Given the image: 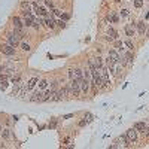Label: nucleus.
<instances>
[{
  "instance_id": "7c9ffc66",
  "label": "nucleus",
  "mask_w": 149,
  "mask_h": 149,
  "mask_svg": "<svg viewBox=\"0 0 149 149\" xmlns=\"http://www.w3.org/2000/svg\"><path fill=\"white\" fill-rule=\"evenodd\" d=\"M57 24H58V27H61V28H66V21H63V20H60V21H57Z\"/></svg>"
},
{
  "instance_id": "473e14b6",
  "label": "nucleus",
  "mask_w": 149,
  "mask_h": 149,
  "mask_svg": "<svg viewBox=\"0 0 149 149\" xmlns=\"http://www.w3.org/2000/svg\"><path fill=\"white\" fill-rule=\"evenodd\" d=\"M142 134H143L145 137H149V127H145V130L142 131Z\"/></svg>"
},
{
  "instance_id": "c756f323",
  "label": "nucleus",
  "mask_w": 149,
  "mask_h": 149,
  "mask_svg": "<svg viewBox=\"0 0 149 149\" xmlns=\"http://www.w3.org/2000/svg\"><path fill=\"white\" fill-rule=\"evenodd\" d=\"M143 0H134V8H142Z\"/></svg>"
},
{
  "instance_id": "2eb2a0df",
  "label": "nucleus",
  "mask_w": 149,
  "mask_h": 149,
  "mask_svg": "<svg viewBox=\"0 0 149 149\" xmlns=\"http://www.w3.org/2000/svg\"><path fill=\"white\" fill-rule=\"evenodd\" d=\"M107 54H109V57L112 58V60H113L115 63H119V58H121V54H118V52H116L115 49H109V52H107Z\"/></svg>"
},
{
  "instance_id": "bb28decb",
  "label": "nucleus",
  "mask_w": 149,
  "mask_h": 149,
  "mask_svg": "<svg viewBox=\"0 0 149 149\" xmlns=\"http://www.w3.org/2000/svg\"><path fill=\"white\" fill-rule=\"evenodd\" d=\"M46 85H48L46 79H42V80H40V84H39V90H43V88H46Z\"/></svg>"
},
{
  "instance_id": "4468645a",
  "label": "nucleus",
  "mask_w": 149,
  "mask_h": 149,
  "mask_svg": "<svg viewBox=\"0 0 149 149\" xmlns=\"http://www.w3.org/2000/svg\"><path fill=\"white\" fill-rule=\"evenodd\" d=\"M33 21H35V15H28V16H24V27H33Z\"/></svg>"
},
{
  "instance_id": "f03ea898",
  "label": "nucleus",
  "mask_w": 149,
  "mask_h": 149,
  "mask_svg": "<svg viewBox=\"0 0 149 149\" xmlns=\"http://www.w3.org/2000/svg\"><path fill=\"white\" fill-rule=\"evenodd\" d=\"M0 52L8 57H12V55H15V46L9 45V43H3V45H0Z\"/></svg>"
},
{
  "instance_id": "58836bf2",
  "label": "nucleus",
  "mask_w": 149,
  "mask_h": 149,
  "mask_svg": "<svg viewBox=\"0 0 149 149\" xmlns=\"http://www.w3.org/2000/svg\"><path fill=\"white\" fill-rule=\"evenodd\" d=\"M87 122H88L87 119H82V121H79V127H85V125H87Z\"/></svg>"
},
{
  "instance_id": "b1692460",
  "label": "nucleus",
  "mask_w": 149,
  "mask_h": 149,
  "mask_svg": "<svg viewBox=\"0 0 149 149\" xmlns=\"http://www.w3.org/2000/svg\"><path fill=\"white\" fill-rule=\"evenodd\" d=\"M58 85H60L58 80H52L51 82V91H58Z\"/></svg>"
},
{
  "instance_id": "9d476101",
  "label": "nucleus",
  "mask_w": 149,
  "mask_h": 149,
  "mask_svg": "<svg viewBox=\"0 0 149 149\" xmlns=\"http://www.w3.org/2000/svg\"><path fill=\"white\" fill-rule=\"evenodd\" d=\"M0 70L5 72V73H11V72H15V67H13L12 63H5V64L0 66Z\"/></svg>"
},
{
  "instance_id": "423d86ee",
  "label": "nucleus",
  "mask_w": 149,
  "mask_h": 149,
  "mask_svg": "<svg viewBox=\"0 0 149 149\" xmlns=\"http://www.w3.org/2000/svg\"><path fill=\"white\" fill-rule=\"evenodd\" d=\"M12 25H13V30H23L24 23L20 16H12Z\"/></svg>"
},
{
  "instance_id": "f257e3e1",
  "label": "nucleus",
  "mask_w": 149,
  "mask_h": 149,
  "mask_svg": "<svg viewBox=\"0 0 149 149\" xmlns=\"http://www.w3.org/2000/svg\"><path fill=\"white\" fill-rule=\"evenodd\" d=\"M24 36L23 30H13V31H11V33H8L6 35V40H8V43L12 46H16L20 45V42H21V37Z\"/></svg>"
},
{
  "instance_id": "ddd939ff",
  "label": "nucleus",
  "mask_w": 149,
  "mask_h": 149,
  "mask_svg": "<svg viewBox=\"0 0 149 149\" xmlns=\"http://www.w3.org/2000/svg\"><path fill=\"white\" fill-rule=\"evenodd\" d=\"M45 25L48 27V28H55V25H57V23H55V20L54 18H49V15L48 16H45Z\"/></svg>"
},
{
  "instance_id": "c9c22d12",
  "label": "nucleus",
  "mask_w": 149,
  "mask_h": 149,
  "mask_svg": "<svg viewBox=\"0 0 149 149\" xmlns=\"http://www.w3.org/2000/svg\"><path fill=\"white\" fill-rule=\"evenodd\" d=\"M69 18H70L69 13H61V20H63V21H67Z\"/></svg>"
},
{
  "instance_id": "c03bdc74",
  "label": "nucleus",
  "mask_w": 149,
  "mask_h": 149,
  "mask_svg": "<svg viewBox=\"0 0 149 149\" xmlns=\"http://www.w3.org/2000/svg\"><path fill=\"white\" fill-rule=\"evenodd\" d=\"M0 131H2V127H0Z\"/></svg>"
},
{
  "instance_id": "f3484780",
  "label": "nucleus",
  "mask_w": 149,
  "mask_h": 149,
  "mask_svg": "<svg viewBox=\"0 0 149 149\" xmlns=\"http://www.w3.org/2000/svg\"><path fill=\"white\" fill-rule=\"evenodd\" d=\"M75 80H82L84 79V69H75Z\"/></svg>"
},
{
  "instance_id": "6e6552de",
  "label": "nucleus",
  "mask_w": 149,
  "mask_h": 149,
  "mask_svg": "<svg viewBox=\"0 0 149 149\" xmlns=\"http://www.w3.org/2000/svg\"><path fill=\"white\" fill-rule=\"evenodd\" d=\"M90 85H91L90 80L82 79L80 80V92H82V94H88V91H90Z\"/></svg>"
},
{
  "instance_id": "39448f33",
  "label": "nucleus",
  "mask_w": 149,
  "mask_h": 149,
  "mask_svg": "<svg viewBox=\"0 0 149 149\" xmlns=\"http://www.w3.org/2000/svg\"><path fill=\"white\" fill-rule=\"evenodd\" d=\"M124 30H125V35L128 36V37H134V35H136V24H127L125 27H124Z\"/></svg>"
},
{
  "instance_id": "4c0bfd02",
  "label": "nucleus",
  "mask_w": 149,
  "mask_h": 149,
  "mask_svg": "<svg viewBox=\"0 0 149 149\" xmlns=\"http://www.w3.org/2000/svg\"><path fill=\"white\" fill-rule=\"evenodd\" d=\"M52 12H54L55 16H61V11H60V9H52Z\"/></svg>"
},
{
  "instance_id": "dca6fc26",
  "label": "nucleus",
  "mask_w": 149,
  "mask_h": 149,
  "mask_svg": "<svg viewBox=\"0 0 149 149\" xmlns=\"http://www.w3.org/2000/svg\"><path fill=\"white\" fill-rule=\"evenodd\" d=\"M136 27H137V31L140 35H145V31H146V23L145 21H139L136 24Z\"/></svg>"
},
{
  "instance_id": "aec40b11",
  "label": "nucleus",
  "mask_w": 149,
  "mask_h": 149,
  "mask_svg": "<svg viewBox=\"0 0 149 149\" xmlns=\"http://www.w3.org/2000/svg\"><path fill=\"white\" fill-rule=\"evenodd\" d=\"M36 82H37V78H36V76H35V78H31V79L27 82V90H28V91H30V90L36 85Z\"/></svg>"
},
{
  "instance_id": "f8f14e48",
  "label": "nucleus",
  "mask_w": 149,
  "mask_h": 149,
  "mask_svg": "<svg viewBox=\"0 0 149 149\" xmlns=\"http://www.w3.org/2000/svg\"><path fill=\"white\" fill-rule=\"evenodd\" d=\"M116 143H119V146H130V140L127 139V136L124 134V136H119V137L116 139Z\"/></svg>"
},
{
  "instance_id": "2f4dec72",
  "label": "nucleus",
  "mask_w": 149,
  "mask_h": 149,
  "mask_svg": "<svg viewBox=\"0 0 149 149\" xmlns=\"http://www.w3.org/2000/svg\"><path fill=\"white\" fill-rule=\"evenodd\" d=\"M124 43H125V45L128 46V49H130V51H133V49H134V45H133V43H131V42H130V40H125V42H124Z\"/></svg>"
},
{
  "instance_id": "a878e982",
  "label": "nucleus",
  "mask_w": 149,
  "mask_h": 149,
  "mask_svg": "<svg viewBox=\"0 0 149 149\" xmlns=\"http://www.w3.org/2000/svg\"><path fill=\"white\" fill-rule=\"evenodd\" d=\"M109 36H112L113 39H118V37H119V36H118V33L115 31L113 28H109Z\"/></svg>"
},
{
  "instance_id": "a211bd4d",
  "label": "nucleus",
  "mask_w": 149,
  "mask_h": 149,
  "mask_svg": "<svg viewBox=\"0 0 149 149\" xmlns=\"http://www.w3.org/2000/svg\"><path fill=\"white\" fill-rule=\"evenodd\" d=\"M113 48L118 49V52H119V54H124V42H121V40L113 42Z\"/></svg>"
},
{
  "instance_id": "37998d69",
  "label": "nucleus",
  "mask_w": 149,
  "mask_h": 149,
  "mask_svg": "<svg viewBox=\"0 0 149 149\" xmlns=\"http://www.w3.org/2000/svg\"><path fill=\"white\" fill-rule=\"evenodd\" d=\"M115 2H121V0H115Z\"/></svg>"
},
{
  "instance_id": "0eeeda50",
  "label": "nucleus",
  "mask_w": 149,
  "mask_h": 149,
  "mask_svg": "<svg viewBox=\"0 0 149 149\" xmlns=\"http://www.w3.org/2000/svg\"><path fill=\"white\" fill-rule=\"evenodd\" d=\"M42 97H43V94H42V91L39 90V91H36V92H33L31 95H30V102H35V103H40L42 102Z\"/></svg>"
},
{
  "instance_id": "5701e85b",
  "label": "nucleus",
  "mask_w": 149,
  "mask_h": 149,
  "mask_svg": "<svg viewBox=\"0 0 149 149\" xmlns=\"http://www.w3.org/2000/svg\"><path fill=\"white\" fill-rule=\"evenodd\" d=\"M42 23H43V20H42V18H36V16H35V21H33V27H35V28H39Z\"/></svg>"
},
{
  "instance_id": "c85d7f7f",
  "label": "nucleus",
  "mask_w": 149,
  "mask_h": 149,
  "mask_svg": "<svg viewBox=\"0 0 149 149\" xmlns=\"http://www.w3.org/2000/svg\"><path fill=\"white\" fill-rule=\"evenodd\" d=\"M45 5L48 8H51V9H54V2L52 0H45Z\"/></svg>"
},
{
  "instance_id": "7ed1b4c3",
  "label": "nucleus",
  "mask_w": 149,
  "mask_h": 149,
  "mask_svg": "<svg viewBox=\"0 0 149 149\" xmlns=\"http://www.w3.org/2000/svg\"><path fill=\"white\" fill-rule=\"evenodd\" d=\"M70 87L73 90V97H79L80 94V82L79 80H75V79H70Z\"/></svg>"
},
{
  "instance_id": "79ce46f5",
  "label": "nucleus",
  "mask_w": 149,
  "mask_h": 149,
  "mask_svg": "<svg viewBox=\"0 0 149 149\" xmlns=\"http://www.w3.org/2000/svg\"><path fill=\"white\" fill-rule=\"evenodd\" d=\"M106 40H109V42H113L115 39L112 37V36H106Z\"/></svg>"
},
{
  "instance_id": "6ab92c4d",
  "label": "nucleus",
  "mask_w": 149,
  "mask_h": 149,
  "mask_svg": "<svg viewBox=\"0 0 149 149\" xmlns=\"http://www.w3.org/2000/svg\"><path fill=\"white\" fill-rule=\"evenodd\" d=\"M84 79L90 80V82L92 80V73H91V70L90 69H84Z\"/></svg>"
},
{
  "instance_id": "f704fd0d",
  "label": "nucleus",
  "mask_w": 149,
  "mask_h": 149,
  "mask_svg": "<svg viewBox=\"0 0 149 149\" xmlns=\"http://www.w3.org/2000/svg\"><path fill=\"white\" fill-rule=\"evenodd\" d=\"M55 125H57V119H55V118H52V121L49 122V128H54Z\"/></svg>"
},
{
  "instance_id": "cd10ccee",
  "label": "nucleus",
  "mask_w": 149,
  "mask_h": 149,
  "mask_svg": "<svg viewBox=\"0 0 149 149\" xmlns=\"http://www.w3.org/2000/svg\"><path fill=\"white\" fill-rule=\"evenodd\" d=\"M30 3L28 2H21V9H30Z\"/></svg>"
},
{
  "instance_id": "393cba45",
  "label": "nucleus",
  "mask_w": 149,
  "mask_h": 149,
  "mask_svg": "<svg viewBox=\"0 0 149 149\" xmlns=\"http://www.w3.org/2000/svg\"><path fill=\"white\" fill-rule=\"evenodd\" d=\"M0 133H2V137L3 139H9L11 137V130H8V128L3 130V131H0Z\"/></svg>"
},
{
  "instance_id": "412c9836",
  "label": "nucleus",
  "mask_w": 149,
  "mask_h": 149,
  "mask_svg": "<svg viewBox=\"0 0 149 149\" xmlns=\"http://www.w3.org/2000/svg\"><path fill=\"white\" fill-rule=\"evenodd\" d=\"M133 127H134L137 131H143V130H145V127H146V124H145V122H136Z\"/></svg>"
},
{
  "instance_id": "ea45409f",
  "label": "nucleus",
  "mask_w": 149,
  "mask_h": 149,
  "mask_svg": "<svg viewBox=\"0 0 149 149\" xmlns=\"http://www.w3.org/2000/svg\"><path fill=\"white\" fill-rule=\"evenodd\" d=\"M73 116H75V115H73V113H69V115H64V116H63V119H69V118H73Z\"/></svg>"
},
{
  "instance_id": "9b49d317",
  "label": "nucleus",
  "mask_w": 149,
  "mask_h": 149,
  "mask_svg": "<svg viewBox=\"0 0 149 149\" xmlns=\"http://www.w3.org/2000/svg\"><path fill=\"white\" fill-rule=\"evenodd\" d=\"M91 60H92V63H94V66H95V69L100 70L104 66L103 64V58L100 57V55H98V57H91Z\"/></svg>"
},
{
  "instance_id": "20e7f679",
  "label": "nucleus",
  "mask_w": 149,
  "mask_h": 149,
  "mask_svg": "<svg viewBox=\"0 0 149 149\" xmlns=\"http://www.w3.org/2000/svg\"><path fill=\"white\" fill-rule=\"evenodd\" d=\"M125 136H127V139L130 140V143H136V142H137V130H136L134 127L130 128V130H127Z\"/></svg>"
},
{
  "instance_id": "a19ab883",
  "label": "nucleus",
  "mask_w": 149,
  "mask_h": 149,
  "mask_svg": "<svg viewBox=\"0 0 149 149\" xmlns=\"http://www.w3.org/2000/svg\"><path fill=\"white\" fill-rule=\"evenodd\" d=\"M85 119L90 122V121H91V113H85Z\"/></svg>"
},
{
  "instance_id": "1a4fd4ad",
  "label": "nucleus",
  "mask_w": 149,
  "mask_h": 149,
  "mask_svg": "<svg viewBox=\"0 0 149 149\" xmlns=\"http://www.w3.org/2000/svg\"><path fill=\"white\" fill-rule=\"evenodd\" d=\"M106 18H107L110 23H113V24H118V23H119V16H118V15H116V12H113V11H109V12H107Z\"/></svg>"
},
{
  "instance_id": "72a5a7b5",
  "label": "nucleus",
  "mask_w": 149,
  "mask_h": 149,
  "mask_svg": "<svg viewBox=\"0 0 149 149\" xmlns=\"http://www.w3.org/2000/svg\"><path fill=\"white\" fill-rule=\"evenodd\" d=\"M67 75H69L70 79H73V78H75V69H69V73H67Z\"/></svg>"
},
{
  "instance_id": "e433bc0d",
  "label": "nucleus",
  "mask_w": 149,
  "mask_h": 149,
  "mask_svg": "<svg viewBox=\"0 0 149 149\" xmlns=\"http://www.w3.org/2000/svg\"><path fill=\"white\" fill-rule=\"evenodd\" d=\"M119 13H121V16H127L128 15V9H121Z\"/></svg>"
},
{
  "instance_id": "4be33fe9",
  "label": "nucleus",
  "mask_w": 149,
  "mask_h": 149,
  "mask_svg": "<svg viewBox=\"0 0 149 149\" xmlns=\"http://www.w3.org/2000/svg\"><path fill=\"white\" fill-rule=\"evenodd\" d=\"M20 46H21V49H23V51H27V52L31 49L30 43H27V42H20Z\"/></svg>"
}]
</instances>
